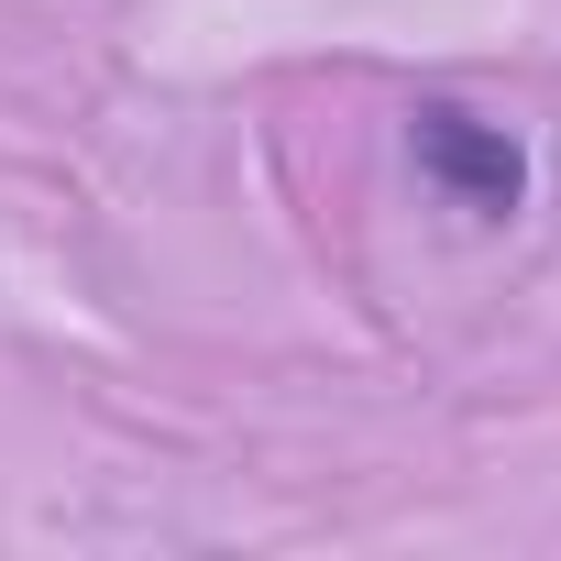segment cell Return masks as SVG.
<instances>
[{"label": "cell", "instance_id": "cell-1", "mask_svg": "<svg viewBox=\"0 0 561 561\" xmlns=\"http://www.w3.org/2000/svg\"><path fill=\"white\" fill-rule=\"evenodd\" d=\"M408 154H419V176H430L462 220H506V209L528 198V154L506 144V122H473V111H451V100H419V111H408Z\"/></svg>", "mask_w": 561, "mask_h": 561}]
</instances>
